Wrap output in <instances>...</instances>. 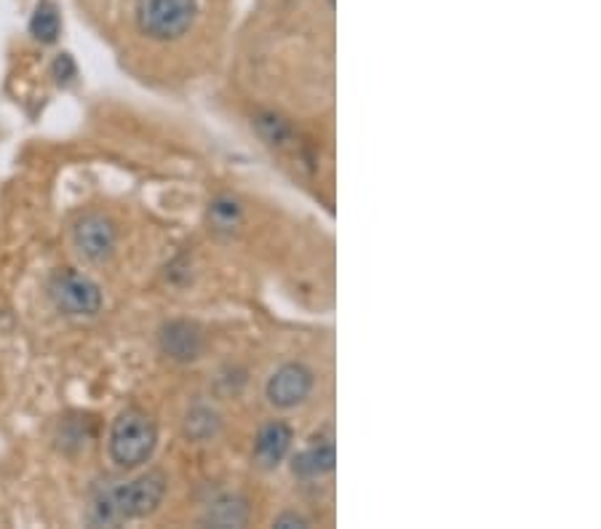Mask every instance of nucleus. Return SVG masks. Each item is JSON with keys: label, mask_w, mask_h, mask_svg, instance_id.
Returning <instances> with one entry per match:
<instances>
[{"label": "nucleus", "mask_w": 601, "mask_h": 529, "mask_svg": "<svg viewBox=\"0 0 601 529\" xmlns=\"http://www.w3.org/2000/svg\"><path fill=\"white\" fill-rule=\"evenodd\" d=\"M166 495L164 471H147L140 478L118 487H108L91 506L94 525H121V521L142 519L160 506Z\"/></svg>", "instance_id": "nucleus-1"}, {"label": "nucleus", "mask_w": 601, "mask_h": 529, "mask_svg": "<svg viewBox=\"0 0 601 529\" xmlns=\"http://www.w3.org/2000/svg\"><path fill=\"white\" fill-rule=\"evenodd\" d=\"M158 428L153 417L142 409H126L118 415L110 431V454L121 469H136L153 458Z\"/></svg>", "instance_id": "nucleus-2"}, {"label": "nucleus", "mask_w": 601, "mask_h": 529, "mask_svg": "<svg viewBox=\"0 0 601 529\" xmlns=\"http://www.w3.org/2000/svg\"><path fill=\"white\" fill-rule=\"evenodd\" d=\"M196 20V0H136V24L156 41H175Z\"/></svg>", "instance_id": "nucleus-3"}, {"label": "nucleus", "mask_w": 601, "mask_h": 529, "mask_svg": "<svg viewBox=\"0 0 601 529\" xmlns=\"http://www.w3.org/2000/svg\"><path fill=\"white\" fill-rule=\"evenodd\" d=\"M48 297L65 316L73 319H91L102 308V291L89 276L76 271H59L48 282Z\"/></svg>", "instance_id": "nucleus-4"}, {"label": "nucleus", "mask_w": 601, "mask_h": 529, "mask_svg": "<svg viewBox=\"0 0 601 529\" xmlns=\"http://www.w3.org/2000/svg\"><path fill=\"white\" fill-rule=\"evenodd\" d=\"M73 241H76V249L89 263H104L115 252L118 233L108 217L86 214L73 228Z\"/></svg>", "instance_id": "nucleus-5"}, {"label": "nucleus", "mask_w": 601, "mask_h": 529, "mask_svg": "<svg viewBox=\"0 0 601 529\" xmlns=\"http://www.w3.org/2000/svg\"><path fill=\"white\" fill-rule=\"evenodd\" d=\"M313 390V372L302 364H283L268 379V398L272 407H297L305 401Z\"/></svg>", "instance_id": "nucleus-6"}, {"label": "nucleus", "mask_w": 601, "mask_h": 529, "mask_svg": "<svg viewBox=\"0 0 601 529\" xmlns=\"http://www.w3.org/2000/svg\"><path fill=\"white\" fill-rule=\"evenodd\" d=\"M160 351L169 359L179 361V364H188L196 361L203 351V334L196 323L190 321H169L158 334Z\"/></svg>", "instance_id": "nucleus-7"}, {"label": "nucleus", "mask_w": 601, "mask_h": 529, "mask_svg": "<svg viewBox=\"0 0 601 529\" xmlns=\"http://www.w3.org/2000/svg\"><path fill=\"white\" fill-rule=\"evenodd\" d=\"M289 447H291V428L287 426V422L272 420L257 436V444H254V460H257L263 469H276V465L289 454Z\"/></svg>", "instance_id": "nucleus-8"}, {"label": "nucleus", "mask_w": 601, "mask_h": 529, "mask_svg": "<svg viewBox=\"0 0 601 529\" xmlns=\"http://www.w3.org/2000/svg\"><path fill=\"white\" fill-rule=\"evenodd\" d=\"M291 469H294L297 476L302 478L324 476V473H330L334 469V444L332 441H324V444L308 447V450L297 454Z\"/></svg>", "instance_id": "nucleus-9"}, {"label": "nucleus", "mask_w": 601, "mask_h": 529, "mask_svg": "<svg viewBox=\"0 0 601 529\" xmlns=\"http://www.w3.org/2000/svg\"><path fill=\"white\" fill-rule=\"evenodd\" d=\"M30 33L35 41L41 43H54L62 33V20L59 11L52 0H41L33 11V20H30Z\"/></svg>", "instance_id": "nucleus-10"}, {"label": "nucleus", "mask_w": 601, "mask_h": 529, "mask_svg": "<svg viewBox=\"0 0 601 529\" xmlns=\"http://www.w3.org/2000/svg\"><path fill=\"white\" fill-rule=\"evenodd\" d=\"M246 519H249L246 503L235 500V497H227V500L214 503V506L209 508V516H207L209 525H216V527H241V525H246Z\"/></svg>", "instance_id": "nucleus-11"}, {"label": "nucleus", "mask_w": 601, "mask_h": 529, "mask_svg": "<svg viewBox=\"0 0 601 529\" xmlns=\"http://www.w3.org/2000/svg\"><path fill=\"white\" fill-rule=\"evenodd\" d=\"M241 203L233 201V198H216V201L209 203V222L216 230H225V233H233L235 228L241 225Z\"/></svg>", "instance_id": "nucleus-12"}, {"label": "nucleus", "mask_w": 601, "mask_h": 529, "mask_svg": "<svg viewBox=\"0 0 601 529\" xmlns=\"http://www.w3.org/2000/svg\"><path fill=\"white\" fill-rule=\"evenodd\" d=\"M259 129H263V134L268 136V140L272 142V145H276V142H281L283 136L289 134V129H287V123L281 121V118H276V115H268V118H263V121H259Z\"/></svg>", "instance_id": "nucleus-13"}, {"label": "nucleus", "mask_w": 601, "mask_h": 529, "mask_svg": "<svg viewBox=\"0 0 601 529\" xmlns=\"http://www.w3.org/2000/svg\"><path fill=\"white\" fill-rule=\"evenodd\" d=\"M78 67L76 62H73L70 54H59L57 62H54V78L59 80V84H70L73 78H76Z\"/></svg>", "instance_id": "nucleus-14"}, {"label": "nucleus", "mask_w": 601, "mask_h": 529, "mask_svg": "<svg viewBox=\"0 0 601 529\" xmlns=\"http://www.w3.org/2000/svg\"><path fill=\"white\" fill-rule=\"evenodd\" d=\"M276 527H308V521L302 519V516L287 514V516H278V519H276Z\"/></svg>", "instance_id": "nucleus-15"}, {"label": "nucleus", "mask_w": 601, "mask_h": 529, "mask_svg": "<svg viewBox=\"0 0 601 529\" xmlns=\"http://www.w3.org/2000/svg\"><path fill=\"white\" fill-rule=\"evenodd\" d=\"M330 5H334V0H330Z\"/></svg>", "instance_id": "nucleus-16"}]
</instances>
